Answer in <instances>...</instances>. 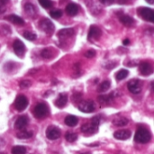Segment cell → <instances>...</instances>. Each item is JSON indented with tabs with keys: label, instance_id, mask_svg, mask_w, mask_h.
<instances>
[{
	"label": "cell",
	"instance_id": "34",
	"mask_svg": "<svg viewBox=\"0 0 154 154\" xmlns=\"http://www.w3.org/2000/svg\"><path fill=\"white\" fill-rule=\"evenodd\" d=\"M117 65V61H109L106 64L104 65V67L107 69H113L114 68H116Z\"/></svg>",
	"mask_w": 154,
	"mask_h": 154
},
{
	"label": "cell",
	"instance_id": "16",
	"mask_svg": "<svg viewBox=\"0 0 154 154\" xmlns=\"http://www.w3.org/2000/svg\"><path fill=\"white\" fill-rule=\"evenodd\" d=\"M114 97H115V93H112L110 95H101L97 97V101L100 105L106 106L112 102Z\"/></svg>",
	"mask_w": 154,
	"mask_h": 154
},
{
	"label": "cell",
	"instance_id": "29",
	"mask_svg": "<svg viewBox=\"0 0 154 154\" xmlns=\"http://www.w3.org/2000/svg\"><path fill=\"white\" fill-rule=\"evenodd\" d=\"M23 36L26 40H28V41H35L36 38H37L36 34H35L34 32H30V31H25V32L23 33Z\"/></svg>",
	"mask_w": 154,
	"mask_h": 154
},
{
	"label": "cell",
	"instance_id": "13",
	"mask_svg": "<svg viewBox=\"0 0 154 154\" xmlns=\"http://www.w3.org/2000/svg\"><path fill=\"white\" fill-rule=\"evenodd\" d=\"M102 34L101 30L96 26V25H91L89 28V32H88V40H98L100 38Z\"/></svg>",
	"mask_w": 154,
	"mask_h": 154
},
{
	"label": "cell",
	"instance_id": "2",
	"mask_svg": "<svg viewBox=\"0 0 154 154\" xmlns=\"http://www.w3.org/2000/svg\"><path fill=\"white\" fill-rule=\"evenodd\" d=\"M152 134L144 127H140L137 129L135 135H134V141L138 143H147L151 141Z\"/></svg>",
	"mask_w": 154,
	"mask_h": 154
},
{
	"label": "cell",
	"instance_id": "32",
	"mask_svg": "<svg viewBox=\"0 0 154 154\" xmlns=\"http://www.w3.org/2000/svg\"><path fill=\"white\" fill-rule=\"evenodd\" d=\"M41 55L44 59H50V58L52 57V51H51V49H44V50L42 51Z\"/></svg>",
	"mask_w": 154,
	"mask_h": 154
},
{
	"label": "cell",
	"instance_id": "21",
	"mask_svg": "<svg viewBox=\"0 0 154 154\" xmlns=\"http://www.w3.org/2000/svg\"><path fill=\"white\" fill-rule=\"evenodd\" d=\"M66 125L69 126V127H74L78 125L79 123V119L77 116H68L65 117V120H64Z\"/></svg>",
	"mask_w": 154,
	"mask_h": 154
},
{
	"label": "cell",
	"instance_id": "26",
	"mask_svg": "<svg viewBox=\"0 0 154 154\" xmlns=\"http://www.w3.org/2000/svg\"><path fill=\"white\" fill-rule=\"evenodd\" d=\"M129 75V71L127 69H120L116 74V79L120 81V80H123L125 79L127 76Z\"/></svg>",
	"mask_w": 154,
	"mask_h": 154
},
{
	"label": "cell",
	"instance_id": "1",
	"mask_svg": "<svg viewBox=\"0 0 154 154\" xmlns=\"http://www.w3.org/2000/svg\"><path fill=\"white\" fill-rule=\"evenodd\" d=\"M100 124V117L95 116L91 119L90 123H86L81 126V132L85 134H94L97 132Z\"/></svg>",
	"mask_w": 154,
	"mask_h": 154
},
{
	"label": "cell",
	"instance_id": "39",
	"mask_svg": "<svg viewBox=\"0 0 154 154\" xmlns=\"http://www.w3.org/2000/svg\"><path fill=\"white\" fill-rule=\"evenodd\" d=\"M129 43H130V40H129V39H125V40L123 41V44L125 45V46H127Z\"/></svg>",
	"mask_w": 154,
	"mask_h": 154
},
{
	"label": "cell",
	"instance_id": "38",
	"mask_svg": "<svg viewBox=\"0 0 154 154\" xmlns=\"http://www.w3.org/2000/svg\"><path fill=\"white\" fill-rule=\"evenodd\" d=\"M10 0H0V8L4 7Z\"/></svg>",
	"mask_w": 154,
	"mask_h": 154
},
{
	"label": "cell",
	"instance_id": "5",
	"mask_svg": "<svg viewBox=\"0 0 154 154\" xmlns=\"http://www.w3.org/2000/svg\"><path fill=\"white\" fill-rule=\"evenodd\" d=\"M79 110L86 113V114H89L95 111V103L92 100H85V101H81L79 104Z\"/></svg>",
	"mask_w": 154,
	"mask_h": 154
},
{
	"label": "cell",
	"instance_id": "31",
	"mask_svg": "<svg viewBox=\"0 0 154 154\" xmlns=\"http://www.w3.org/2000/svg\"><path fill=\"white\" fill-rule=\"evenodd\" d=\"M50 15H51L52 18H54V19H59L60 17H61L62 12H61V10H60V9L52 10V11L50 12Z\"/></svg>",
	"mask_w": 154,
	"mask_h": 154
},
{
	"label": "cell",
	"instance_id": "22",
	"mask_svg": "<svg viewBox=\"0 0 154 154\" xmlns=\"http://www.w3.org/2000/svg\"><path fill=\"white\" fill-rule=\"evenodd\" d=\"M129 120L124 116H119V117H116L113 120V125L118 127H122V126H125L128 124Z\"/></svg>",
	"mask_w": 154,
	"mask_h": 154
},
{
	"label": "cell",
	"instance_id": "20",
	"mask_svg": "<svg viewBox=\"0 0 154 154\" xmlns=\"http://www.w3.org/2000/svg\"><path fill=\"white\" fill-rule=\"evenodd\" d=\"M5 19L8 20L11 23H14V24H17V25H23V24H24V21L23 20V18H21L20 16L15 15V14H10V15L6 16Z\"/></svg>",
	"mask_w": 154,
	"mask_h": 154
},
{
	"label": "cell",
	"instance_id": "12",
	"mask_svg": "<svg viewBox=\"0 0 154 154\" xmlns=\"http://www.w3.org/2000/svg\"><path fill=\"white\" fill-rule=\"evenodd\" d=\"M28 123H29V118L26 116H21L16 119V121L14 123V128L16 130H20V131L23 130L27 126Z\"/></svg>",
	"mask_w": 154,
	"mask_h": 154
},
{
	"label": "cell",
	"instance_id": "25",
	"mask_svg": "<svg viewBox=\"0 0 154 154\" xmlns=\"http://www.w3.org/2000/svg\"><path fill=\"white\" fill-rule=\"evenodd\" d=\"M110 87H111L110 81L105 80L104 82H102V83L99 85V87H98V88H97V91H98L99 93H105L106 91H107V90L109 89Z\"/></svg>",
	"mask_w": 154,
	"mask_h": 154
},
{
	"label": "cell",
	"instance_id": "37",
	"mask_svg": "<svg viewBox=\"0 0 154 154\" xmlns=\"http://www.w3.org/2000/svg\"><path fill=\"white\" fill-rule=\"evenodd\" d=\"M103 5H112L114 3L115 0H99Z\"/></svg>",
	"mask_w": 154,
	"mask_h": 154
},
{
	"label": "cell",
	"instance_id": "23",
	"mask_svg": "<svg viewBox=\"0 0 154 154\" xmlns=\"http://www.w3.org/2000/svg\"><path fill=\"white\" fill-rule=\"evenodd\" d=\"M24 10H25L26 14H29L30 16H34V15L36 14V13H37L35 6H34L33 5H32V4H30V3L25 4V5H24Z\"/></svg>",
	"mask_w": 154,
	"mask_h": 154
},
{
	"label": "cell",
	"instance_id": "43",
	"mask_svg": "<svg viewBox=\"0 0 154 154\" xmlns=\"http://www.w3.org/2000/svg\"><path fill=\"white\" fill-rule=\"evenodd\" d=\"M0 154H5V152H0Z\"/></svg>",
	"mask_w": 154,
	"mask_h": 154
},
{
	"label": "cell",
	"instance_id": "11",
	"mask_svg": "<svg viewBox=\"0 0 154 154\" xmlns=\"http://www.w3.org/2000/svg\"><path fill=\"white\" fill-rule=\"evenodd\" d=\"M13 48L14 51V53L19 57V58H23L25 54V46L23 44V42L20 40H15L13 44Z\"/></svg>",
	"mask_w": 154,
	"mask_h": 154
},
{
	"label": "cell",
	"instance_id": "15",
	"mask_svg": "<svg viewBox=\"0 0 154 154\" xmlns=\"http://www.w3.org/2000/svg\"><path fill=\"white\" fill-rule=\"evenodd\" d=\"M74 33H75L74 29H72V28H64V29H61V30L59 31L58 37L60 39H67V38H69V37L73 36Z\"/></svg>",
	"mask_w": 154,
	"mask_h": 154
},
{
	"label": "cell",
	"instance_id": "10",
	"mask_svg": "<svg viewBox=\"0 0 154 154\" xmlns=\"http://www.w3.org/2000/svg\"><path fill=\"white\" fill-rule=\"evenodd\" d=\"M46 137L49 140H57L60 137V130L53 125H51L46 130Z\"/></svg>",
	"mask_w": 154,
	"mask_h": 154
},
{
	"label": "cell",
	"instance_id": "27",
	"mask_svg": "<svg viewBox=\"0 0 154 154\" xmlns=\"http://www.w3.org/2000/svg\"><path fill=\"white\" fill-rule=\"evenodd\" d=\"M65 139L69 142V143H74L75 141H77L78 139V134L75 133H66L65 134Z\"/></svg>",
	"mask_w": 154,
	"mask_h": 154
},
{
	"label": "cell",
	"instance_id": "28",
	"mask_svg": "<svg viewBox=\"0 0 154 154\" xmlns=\"http://www.w3.org/2000/svg\"><path fill=\"white\" fill-rule=\"evenodd\" d=\"M12 154H26V148L23 146H14L12 149Z\"/></svg>",
	"mask_w": 154,
	"mask_h": 154
},
{
	"label": "cell",
	"instance_id": "19",
	"mask_svg": "<svg viewBox=\"0 0 154 154\" xmlns=\"http://www.w3.org/2000/svg\"><path fill=\"white\" fill-rule=\"evenodd\" d=\"M66 13L69 16H74L79 13V5L75 3H70L66 6Z\"/></svg>",
	"mask_w": 154,
	"mask_h": 154
},
{
	"label": "cell",
	"instance_id": "33",
	"mask_svg": "<svg viewBox=\"0 0 154 154\" xmlns=\"http://www.w3.org/2000/svg\"><path fill=\"white\" fill-rule=\"evenodd\" d=\"M31 86H32V81H30V80H28V79H23V80H22V81L20 82V84H19V87H20V88H22V89L28 88H30Z\"/></svg>",
	"mask_w": 154,
	"mask_h": 154
},
{
	"label": "cell",
	"instance_id": "3",
	"mask_svg": "<svg viewBox=\"0 0 154 154\" xmlns=\"http://www.w3.org/2000/svg\"><path fill=\"white\" fill-rule=\"evenodd\" d=\"M33 115L38 119H42V118L46 117L49 115V108H48L47 105L43 104V103H40L38 105H36V106L34 107V110H33Z\"/></svg>",
	"mask_w": 154,
	"mask_h": 154
},
{
	"label": "cell",
	"instance_id": "24",
	"mask_svg": "<svg viewBox=\"0 0 154 154\" xmlns=\"http://www.w3.org/2000/svg\"><path fill=\"white\" fill-rule=\"evenodd\" d=\"M32 136V132L31 131H26V130H21L19 133H17L16 137L18 139H30Z\"/></svg>",
	"mask_w": 154,
	"mask_h": 154
},
{
	"label": "cell",
	"instance_id": "35",
	"mask_svg": "<svg viewBox=\"0 0 154 154\" xmlns=\"http://www.w3.org/2000/svg\"><path fill=\"white\" fill-rule=\"evenodd\" d=\"M85 56H86L87 58H88V59H91V58H93V57L96 56V51H95L94 50H88V51H86Z\"/></svg>",
	"mask_w": 154,
	"mask_h": 154
},
{
	"label": "cell",
	"instance_id": "41",
	"mask_svg": "<svg viewBox=\"0 0 154 154\" xmlns=\"http://www.w3.org/2000/svg\"><path fill=\"white\" fill-rule=\"evenodd\" d=\"M147 1V3H149V4H151V5H152L153 4V0H146Z\"/></svg>",
	"mask_w": 154,
	"mask_h": 154
},
{
	"label": "cell",
	"instance_id": "14",
	"mask_svg": "<svg viewBox=\"0 0 154 154\" xmlns=\"http://www.w3.org/2000/svg\"><path fill=\"white\" fill-rule=\"evenodd\" d=\"M131 132L129 130H119L116 131L114 134V137L117 140H121V141H125L128 140L131 137Z\"/></svg>",
	"mask_w": 154,
	"mask_h": 154
},
{
	"label": "cell",
	"instance_id": "9",
	"mask_svg": "<svg viewBox=\"0 0 154 154\" xmlns=\"http://www.w3.org/2000/svg\"><path fill=\"white\" fill-rule=\"evenodd\" d=\"M139 71H140V74L143 75V76H144V77L150 76L153 72L152 65L150 62L143 61V62H142V63L139 64Z\"/></svg>",
	"mask_w": 154,
	"mask_h": 154
},
{
	"label": "cell",
	"instance_id": "4",
	"mask_svg": "<svg viewBox=\"0 0 154 154\" xmlns=\"http://www.w3.org/2000/svg\"><path fill=\"white\" fill-rule=\"evenodd\" d=\"M138 14L145 21L153 23L154 12L152 8L149 7H140L138 8Z\"/></svg>",
	"mask_w": 154,
	"mask_h": 154
},
{
	"label": "cell",
	"instance_id": "17",
	"mask_svg": "<svg viewBox=\"0 0 154 154\" xmlns=\"http://www.w3.org/2000/svg\"><path fill=\"white\" fill-rule=\"evenodd\" d=\"M119 20L120 22L126 27H132L134 25L135 23V21L133 17H131L130 15H127V14H123L119 17Z\"/></svg>",
	"mask_w": 154,
	"mask_h": 154
},
{
	"label": "cell",
	"instance_id": "30",
	"mask_svg": "<svg viewBox=\"0 0 154 154\" xmlns=\"http://www.w3.org/2000/svg\"><path fill=\"white\" fill-rule=\"evenodd\" d=\"M39 3L45 9H49L53 5V3L51 2V0H39Z\"/></svg>",
	"mask_w": 154,
	"mask_h": 154
},
{
	"label": "cell",
	"instance_id": "36",
	"mask_svg": "<svg viewBox=\"0 0 154 154\" xmlns=\"http://www.w3.org/2000/svg\"><path fill=\"white\" fill-rule=\"evenodd\" d=\"M81 97H82L81 93H75V94L72 96V100H73L74 102L80 101V99H81Z\"/></svg>",
	"mask_w": 154,
	"mask_h": 154
},
{
	"label": "cell",
	"instance_id": "6",
	"mask_svg": "<svg viewBox=\"0 0 154 154\" xmlns=\"http://www.w3.org/2000/svg\"><path fill=\"white\" fill-rule=\"evenodd\" d=\"M39 26L40 28L44 32H46L47 34H51L53 32H54V24L52 23V22L49 19H42L39 23Z\"/></svg>",
	"mask_w": 154,
	"mask_h": 154
},
{
	"label": "cell",
	"instance_id": "40",
	"mask_svg": "<svg viewBox=\"0 0 154 154\" xmlns=\"http://www.w3.org/2000/svg\"><path fill=\"white\" fill-rule=\"evenodd\" d=\"M5 11V7H2V8H0V14H3Z\"/></svg>",
	"mask_w": 154,
	"mask_h": 154
},
{
	"label": "cell",
	"instance_id": "8",
	"mask_svg": "<svg viewBox=\"0 0 154 154\" xmlns=\"http://www.w3.org/2000/svg\"><path fill=\"white\" fill-rule=\"evenodd\" d=\"M142 87H143L142 81H140L139 79H135L129 81L127 84V88L129 91L133 94H140L142 91Z\"/></svg>",
	"mask_w": 154,
	"mask_h": 154
},
{
	"label": "cell",
	"instance_id": "7",
	"mask_svg": "<svg viewBox=\"0 0 154 154\" xmlns=\"http://www.w3.org/2000/svg\"><path fill=\"white\" fill-rule=\"evenodd\" d=\"M28 99H27V97H25V96H18L16 98H15V101H14V107H15V109L17 110V111H19V112H22V111H23L26 107H27V106H28Z\"/></svg>",
	"mask_w": 154,
	"mask_h": 154
},
{
	"label": "cell",
	"instance_id": "42",
	"mask_svg": "<svg viewBox=\"0 0 154 154\" xmlns=\"http://www.w3.org/2000/svg\"><path fill=\"white\" fill-rule=\"evenodd\" d=\"M81 154H91V153H89V152H84V153H81Z\"/></svg>",
	"mask_w": 154,
	"mask_h": 154
},
{
	"label": "cell",
	"instance_id": "18",
	"mask_svg": "<svg viewBox=\"0 0 154 154\" xmlns=\"http://www.w3.org/2000/svg\"><path fill=\"white\" fill-rule=\"evenodd\" d=\"M67 102H68V96H67L65 93H61V94L59 95L58 98L56 99V101H55V106H56L57 107L61 108V107H64V106H66Z\"/></svg>",
	"mask_w": 154,
	"mask_h": 154
}]
</instances>
